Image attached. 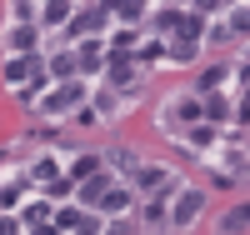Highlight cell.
<instances>
[{
	"label": "cell",
	"instance_id": "1",
	"mask_svg": "<svg viewBox=\"0 0 250 235\" xmlns=\"http://www.w3.org/2000/svg\"><path fill=\"white\" fill-rule=\"evenodd\" d=\"M85 100H90V85L85 80H60L55 90H45V95L35 100V110L40 115H70L75 105H85Z\"/></svg>",
	"mask_w": 250,
	"mask_h": 235
},
{
	"label": "cell",
	"instance_id": "2",
	"mask_svg": "<svg viewBox=\"0 0 250 235\" xmlns=\"http://www.w3.org/2000/svg\"><path fill=\"white\" fill-rule=\"evenodd\" d=\"M195 120H200V95H185V100H170V105H165L160 130H165V135H185Z\"/></svg>",
	"mask_w": 250,
	"mask_h": 235
},
{
	"label": "cell",
	"instance_id": "3",
	"mask_svg": "<svg viewBox=\"0 0 250 235\" xmlns=\"http://www.w3.org/2000/svg\"><path fill=\"white\" fill-rule=\"evenodd\" d=\"M200 210H205V190H180V195H175V205L170 210H165V225H175V230H190L195 220H200Z\"/></svg>",
	"mask_w": 250,
	"mask_h": 235
},
{
	"label": "cell",
	"instance_id": "4",
	"mask_svg": "<svg viewBox=\"0 0 250 235\" xmlns=\"http://www.w3.org/2000/svg\"><path fill=\"white\" fill-rule=\"evenodd\" d=\"M45 75H50V70H45V60H40V55H15L10 65H5V85H10V90H25L30 80H45Z\"/></svg>",
	"mask_w": 250,
	"mask_h": 235
},
{
	"label": "cell",
	"instance_id": "5",
	"mask_svg": "<svg viewBox=\"0 0 250 235\" xmlns=\"http://www.w3.org/2000/svg\"><path fill=\"white\" fill-rule=\"evenodd\" d=\"M105 20H110V10L105 5H85V10H70V40H85V35H100L105 30Z\"/></svg>",
	"mask_w": 250,
	"mask_h": 235
},
{
	"label": "cell",
	"instance_id": "6",
	"mask_svg": "<svg viewBox=\"0 0 250 235\" xmlns=\"http://www.w3.org/2000/svg\"><path fill=\"white\" fill-rule=\"evenodd\" d=\"M105 80L115 85V90H135V55H130V50H110Z\"/></svg>",
	"mask_w": 250,
	"mask_h": 235
},
{
	"label": "cell",
	"instance_id": "7",
	"mask_svg": "<svg viewBox=\"0 0 250 235\" xmlns=\"http://www.w3.org/2000/svg\"><path fill=\"white\" fill-rule=\"evenodd\" d=\"M175 175L165 165H135V190H145V195H160V190H170Z\"/></svg>",
	"mask_w": 250,
	"mask_h": 235
},
{
	"label": "cell",
	"instance_id": "8",
	"mask_svg": "<svg viewBox=\"0 0 250 235\" xmlns=\"http://www.w3.org/2000/svg\"><path fill=\"white\" fill-rule=\"evenodd\" d=\"M230 110H235L230 95H220V90L200 95V120H205V125H215V130H220V125H230Z\"/></svg>",
	"mask_w": 250,
	"mask_h": 235
},
{
	"label": "cell",
	"instance_id": "9",
	"mask_svg": "<svg viewBox=\"0 0 250 235\" xmlns=\"http://www.w3.org/2000/svg\"><path fill=\"white\" fill-rule=\"evenodd\" d=\"M50 230H65V235H75V230H100V225H95V220H90L80 205H60L55 215H50Z\"/></svg>",
	"mask_w": 250,
	"mask_h": 235
},
{
	"label": "cell",
	"instance_id": "10",
	"mask_svg": "<svg viewBox=\"0 0 250 235\" xmlns=\"http://www.w3.org/2000/svg\"><path fill=\"white\" fill-rule=\"evenodd\" d=\"M130 205H135V190L130 185H105V195L95 200V210H105V215H125Z\"/></svg>",
	"mask_w": 250,
	"mask_h": 235
},
{
	"label": "cell",
	"instance_id": "11",
	"mask_svg": "<svg viewBox=\"0 0 250 235\" xmlns=\"http://www.w3.org/2000/svg\"><path fill=\"white\" fill-rule=\"evenodd\" d=\"M5 45H10L15 55H35V45H40V25H10V30H5Z\"/></svg>",
	"mask_w": 250,
	"mask_h": 235
},
{
	"label": "cell",
	"instance_id": "12",
	"mask_svg": "<svg viewBox=\"0 0 250 235\" xmlns=\"http://www.w3.org/2000/svg\"><path fill=\"white\" fill-rule=\"evenodd\" d=\"M105 185H115L110 170H90L85 180H75V190H80V200H85V205H95L100 195H105Z\"/></svg>",
	"mask_w": 250,
	"mask_h": 235
},
{
	"label": "cell",
	"instance_id": "13",
	"mask_svg": "<svg viewBox=\"0 0 250 235\" xmlns=\"http://www.w3.org/2000/svg\"><path fill=\"white\" fill-rule=\"evenodd\" d=\"M45 70H50L55 80H75V75H80V55H75V50H60V55L45 60Z\"/></svg>",
	"mask_w": 250,
	"mask_h": 235
},
{
	"label": "cell",
	"instance_id": "14",
	"mask_svg": "<svg viewBox=\"0 0 250 235\" xmlns=\"http://www.w3.org/2000/svg\"><path fill=\"white\" fill-rule=\"evenodd\" d=\"M100 5H105L120 25H130V20H140L145 15V0H100Z\"/></svg>",
	"mask_w": 250,
	"mask_h": 235
},
{
	"label": "cell",
	"instance_id": "15",
	"mask_svg": "<svg viewBox=\"0 0 250 235\" xmlns=\"http://www.w3.org/2000/svg\"><path fill=\"white\" fill-rule=\"evenodd\" d=\"M50 215H55V205H50V200H35L20 225H25V230H50Z\"/></svg>",
	"mask_w": 250,
	"mask_h": 235
},
{
	"label": "cell",
	"instance_id": "16",
	"mask_svg": "<svg viewBox=\"0 0 250 235\" xmlns=\"http://www.w3.org/2000/svg\"><path fill=\"white\" fill-rule=\"evenodd\" d=\"M70 0H40V20H45V25H65L70 20Z\"/></svg>",
	"mask_w": 250,
	"mask_h": 235
},
{
	"label": "cell",
	"instance_id": "17",
	"mask_svg": "<svg viewBox=\"0 0 250 235\" xmlns=\"http://www.w3.org/2000/svg\"><path fill=\"white\" fill-rule=\"evenodd\" d=\"M195 55H200V40H180L175 35V45H165V60H175V65H190Z\"/></svg>",
	"mask_w": 250,
	"mask_h": 235
},
{
	"label": "cell",
	"instance_id": "18",
	"mask_svg": "<svg viewBox=\"0 0 250 235\" xmlns=\"http://www.w3.org/2000/svg\"><path fill=\"white\" fill-rule=\"evenodd\" d=\"M225 80H230V70H225V65H210V70H200V80H195V95H210V90H220Z\"/></svg>",
	"mask_w": 250,
	"mask_h": 235
},
{
	"label": "cell",
	"instance_id": "19",
	"mask_svg": "<svg viewBox=\"0 0 250 235\" xmlns=\"http://www.w3.org/2000/svg\"><path fill=\"white\" fill-rule=\"evenodd\" d=\"M175 35H180V40H200V45H205V15H195V10H190V15H180Z\"/></svg>",
	"mask_w": 250,
	"mask_h": 235
},
{
	"label": "cell",
	"instance_id": "20",
	"mask_svg": "<svg viewBox=\"0 0 250 235\" xmlns=\"http://www.w3.org/2000/svg\"><path fill=\"white\" fill-rule=\"evenodd\" d=\"M25 205V180H5L0 185V210H20Z\"/></svg>",
	"mask_w": 250,
	"mask_h": 235
},
{
	"label": "cell",
	"instance_id": "21",
	"mask_svg": "<svg viewBox=\"0 0 250 235\" xmlns=\"http://www.w3.org/2000/svg\"><path fill=\"white\" fill-rule=\"evenodd\" d=\"M130 55H135V65H155V60H165V40L155 35V40H145V45H135Z\"/></svg>",
	"mask_w": 250,
	"mask_h": 235
},
{
	"label": "cell",
	"instance_id": "22",
	"mask_svg": "<svg viewBox=\"0 0 250 235\" xmlns=\"http://www.w3.org/2000/svg\"><path fill=\"white\" fill-rule=\"evenodd\" d=\"M180 15H185V10H175V5H165V10H155V15H150V25H155V35H175V25H180Z\"/></svg>",
	"mask_w": 250,
	"mask_h": 235
},
{
	"label": "cell",
	"instance_id": "23",
	"mask_svg": "<svg viewBox=\"0 0 250 235\" xmlns=\"http://www.w3.org/2000/svg\"><path fill=\"white\" fill-rule=\"evenodd\" d=\"M55 175H60V160H55V155H40V160L30 165V180H35V185H45V180H55Z\"/></svg>",
	"mask_w": 250,
	"mask_h": 235
},
{
	"label": "cell",
	"instance_id": "24",
	"mask_svg": "<svg viewBox=\"0 0 250 235\" xmlns=\"http://www.w3.org/2000/svg\"><path fill=\"white\" fill-rule=\"evenodd\" d=\"M225 30H230L235 40H245V30H250V15H245V0H240V5H230V20H225Z\"/></svg>",
	"mask_w": 250,
	"mask_h": 235
},
{
	"label": "cell",
	"instance_id": "25",
	"mask_svg": "<svg viewBox=\"0 0 250 235\" xmlns=\"http://www.w3.org/2000/svg\"><path fill=\"white\" fill-rule=\"evenodd\" d=\"M140 45V35H135V25H120L115 35H110V50H135Z\"/></svg>",
	"mask_w": 250,
	"mask_h": 235
},
{
	"label": "cell",
	"instance_id": "26",
	"mask_svg": "<svg viewBox=\"0 0 250 235\" xmlns=\"http://www.w3.org/2000/svg\"><path fill=\"white\" fill-rule=\"evenodd\" d=\"M90 170H100V155H75L70 160V180H85Z\"/></svg>",
	"mask_w": 250,
	"mask_h": 235
},
{
	"label": "cell",
	"instance_id": "27",
	"mask_svg": "<svg viewBox=\"0 0 250 235\" xmlns=\"http://www.w3.org/2000/svg\"><path fill=\"white\" fill-rule=\"evenodd\" d=\"M10 15L15 25H35V0H10Z\"/></svg>",
	"mask_w": 250,
	"mask_h": 235
},
{
	"label": "cell",
	"instance_id": "28",
	"mask_svg": "<svg viewBox=\"0 0 250 235\" xmlns=\"http://www.w3.org/2000/svg\"><path fill=\"white\" fill-rule=\"evenodd\" d=\"M220 225H225V230H245V225H250V210H245V205H235V210H230V215H225Z\"/></svg>",
	"mask_w": 250,
	"mask_h": 235
},
{
	"label": "cell",
	"instance_id": "29",
	"mask_svg": "<svg viewBox=\"0 0 250 235\" xmlns=\"http://www.w3.org/2000/svg\"><path fill=\"white\" fill-rule=\"evenodd\" d=\"M225 40H235L225 25H205V45H225Z\"/></svg>",
	"mask_w": 250,
	"mask_h": 235
},
{
	"label": "cell",
	"instance_id": "30",
	"mask_svg": "<svg viewBox=\"0 0 250 235\" xmlns=\"http://www.w3.org/2000/svg\"><path fill=\"white\" fill-rule=\"evenodd\" d=\"M20 230H25V225H20L10 210H0V235H20Z\"/></svg>",
	"mask_w": 250,
	"mask_h": 235
},
{
	"label": "cell",
	"instance_id": "31",
	"mask_svg": "<svg viewBox=\"0 0 250 235\" xmlns=\"http://www.w3.org/2000/svg\"><path fill=\"white\" fill-rule=\"evenodd\" d=\"M195 5V15H215V10H225V0H190Z\"/></svg>",
	"mask_w": 250,
	"mask_h": 235
},
{
	"label": "cell",
	"instance_id": "32",
	"mask_svg": "<svg viewBox=\"0 0 250 235\" xmlns=\"http://www.w3.org/2000/svg\"><path fill=\"white\" fill-rule=\"evenodd\" d=\"M145 220H150V225H165V205L150 200V205H145Z\"/></svg>",
	"mask_w": 250,
	"mask_h": 235
},
{
	"label": "cell",
	"instance_id": "33",
	"mask_svg": "<svg viewBox=\"0 0 250 235\" xmlns=\"http://www.w3.org/2000/svg\"><path fill=\"white\" fill-rule=\"evenodd\" d=\"M170 5H175V10H180V5H190V0H170Z\"/></svg>",
	"mask_w": 250,
	"mask_h": 235
},
{
	"label": "cell",
	"instance_id": "34",
	"mask_svg": "<svg viewBox=\"0 0 250 235\" xmlns=\"http://www.w3.org/2000/svg\"><path fill=\"white\" fill-rule=\"evenodd\" d=\"M225 5H240V0H225Z\"/></svg>",
	"mask_w": 250,
	"mask_h": 235
}]
</instances>
